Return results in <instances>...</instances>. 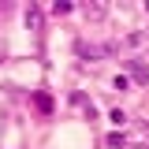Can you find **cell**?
<instances>
[{
  "mask_svg": "<svg viewBox=\"0 0 149 149\" xmlns=\"http://www.w3.org/2000/svg\"><path fill=\"white\" fill-rule=\"evenodd\" d=\"M112 52H116V45H78V56H86V60H101Z\"/></svg>",
  "mask_w": 149,
  "mask_h": 149,
  "instance_id": "1",
  "label": "cell"
},
{
  "mask_svg": "<svg viewBox=\"0 0 149 149\" xmlns=\"http://www.w3.org/2000/svg\"><path fill=\"white\" fill-rule=\"evenodd\" d=\"M104 11H108V8H104L101 0H86V4H82V15L90 19V22H101V19H104Z\"/></svg>",
  "mask_w": 149,
  "mask_h": 149,
  "instance_id": "2",
  "label": "cell"
},
{
  "mask_svg": "<svg viewBox=\"0 0 149 149\" xmlns=\"http://www.w3.org/2000/svg\"><path fill=\"white\" fill-rule=\"evenodd\" d=\"M26 26H30L34 34H41V26H45V15H41V8H34V4L26 8Z\"/></svg>",
  "mask_w": 149,
  "mask_h": 149,
  "instance_id": "3",
  "label": "cell"
},
{
  "mask_svg": "<svg viewBox=\"0 0 149 149\" xmlns=\"http://www.w3.org/2000/svg\"><path fill=\"white\" fill-rule=\"evenodd\" d=\"M130 78H134V82H149V67L142 60H130Z\"/></svg>",
  "mask_w": 149,
  "mask_h": 149,
  "instance_id": "4",
  "label": "cell"
},
{
  "mask_svg": "<svg viewBox=\"0 0 149 149\" xmlns=\"http://www.w3.org/2000/svg\"><path fill=\"white\" fill-rule=\"evenodd\" d=\"M108 149H127V134H108Z\"/></svg>",
  "mask_w": 149,
  "mask_h": 149,
  "instance_id": "5",
  "label": "cell"
},
{
  "mask_svg": "<svg viewBox=\"0 0 149 149\" xmlns=\"http://www.w3.org/2000/svg\"><path fill=\"white\" fill-rule=\"evenodd\" d=\"M67 11H71L67 0H56V4H52V15H67Z\"/></svg>",
  "mask_w": 149,
  "mask_h": 149,
  "instance_id": "6",
  "label": "cell"
},
{
  "mask_svg": "<svg viewBox=\"0 0 149 149\" xmlns=\"http://www.w3.org/2000/svg\"><path fill=\"white\" fill-rule=\"evenodd\" d=\"M112 123H116V127H123V123H127V112L116 108V112H112Z\"/></svg>",
  "mask_w": 149,
  "mask_h": 149,
  "instance_id": "7",
  "label": "cell"
},
{
  "mask_svg": "<svg viewBox=\"0 0 149 149\" xmlns=\"http://www.w3.org/2000/svg\"><path fill=\"white\" fill-rule=\"evenodd\" d=\"M127 149H149V142H127Z\"/></svg>",
  "mask_w": 149,
  "mask_h": 149,
  "instance_id": "8",
  "label": "cell"
}]
</instances>
